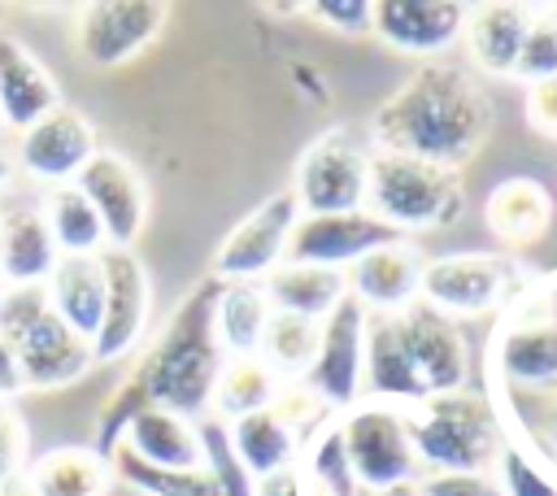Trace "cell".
Segmentation results:
<instances>
[{
    "mask_svg": "<svg viewBox=\"0 0 557 496\" xmlns=\"http://www.w3.org/2000/svg\"><path fill=\"white\" fill-rule=\"evenodd\" d=\"M496 122L483 83L457 61H418V70L374 109V152L413 157L440 170H457L479 157Z\"/></svg>",
    "mask_w": 557,
    "mask_h": 496,
    "instance_id": "6da1fadb",
    "label": "cell"
},
{
    "mask_svg": "<svg viewBox=\"0 0 557 496\" xmlns=\"http://www.w3.org/2000/svg\"><path fill=\"white\" fill-rule=\"evenodd\" d=\"M213 296H218V278L205 274L174 305V313L161 322V331L148 339V348L135 361V374H139L148 400L161 409H174L191 422H200L209 413L213 383L226 361V352L218 348V335H213Z\"/></svg>",
    "mask_w": 557,
    "mask_h": 496,
    "instance_id": "7a4b0ae2",
    "label": "cell"
},
{
    "mask_svg": "<svg viewBox=\"0 0 557 496\" xmlns=\"http://www.w3.org/2000/svg\"><path fill=\"white\" fill-rule=\"evenodd\" d=\"M405 418L422 474H483L509 439L496 400L466 387L426 396L422 405L405 409Z\"/></svg>",
    "mask_w": 557,
    "mask_h": 496,
    "instance_id": "3957f363",
    "label": "cell"
},
{
    "mask_svg": "<svg viewBox=\"0 0 557 496\" xmlns=\"http://www.w3.org/2000/svg\"><path fill=\"white\" fill-rule=\"evenodd\" d=\"M366 213H374L396 235L453 226L466 213V187H461L457 170H440V165H426L413 157L370 152Z\"/></svg>",
    "mask_w": 557,
    "mask_h": 496,
    "instance_id": "277c9868",
    "label": "cell"
},
{
    "mask_svg": "<svg viewBox=\"0 0 557 496\" xmlns=\"http://www.w3.org/2000/svg\"><path fill=\"white\" fill-rule=\"evenodd\" d=\"M492 379L509 396L557 392V305L544 296H518L492 339Z\"/></svg>",
    "mask_w": 557,
    "mask_h": 496,
    "instance_id": "5b68a950",
    "label": "cell"
},
{
    "mask_svg": "<svg viewBox=\"0 0 557 496\" xmlns=\"http://www.w3.org/2000/svg\"><path fill=\"white\" fill-rule=\"evenodd\" d=\"M339 439L361 492H396L422 479L409 444V418L400 405H352L348 413H339Z\"/></svg>",
    "mask_w": 557,
    "mask_h": 496,
    "instance_id": "8992f818",
    "label": "cell"
},
{
    "mask_svg": "<svg viewBox=\"0 0 557 496\" xmlns=\"http://www.w3.org/2000/svg\"><path fill=\"white\" fill-rule=\"evenodd\" d=\"M170 22V4L161 0H91L74 9L70 44L78 61L96 70H117L148 52Z\"/></svg>",
    "mask_w": 557,
    "mask_h": 496,
    "instance_id": "52a82bcc",
    "label": "cell"
},
{
    "mask_svg": "<svg viewBox=\"0 0 557 496\" xmlns=\"http://www.w3.org/2000/svg\"><path fill=\"white\" fill-rule=\"evenodd\" d=\"M300 222V204L292 196V187L270 191L257 209H248L213 248V265L209 274L218 283H261L265 274H274L287 261V239L292 226Z\"/></svg>",
    "mask_w": 557,
    "mask_h": 496,
    "instance_id": "ba28073f",
    "label": "cell"
},
{
    "mask_svg": "<svg viewBox=\"0 0 557 496\" xmlns=\"http://www.w3.org/2000/svg\"><path fill=\"white\" fill-rule=\"evenodd\" d=\"M100 270H104V313H100V326L91 339V361L117 365L148 335L152 278H148V265L135 257V248H104Z\"/></svg>",
    "mask_w": 557,
    "mask_h": 496,
    "instance_id": "9c48e42d",
    "label": "cell"
},
{
    "mask_svg": "<svg viewBox=\"0 0 557 496\" xmlns=\"http://www.w3.org/2000/svg\"><path fill=\"white\" fill-rule=\"evenodd\" d=\"M513 261L500 252H444L422 261L418 300L444 318H479L509 296Z\"/></svg>",
    "mask_w": 557,
    "mask_h": 496,
    "instance_id": "30bf717a",
    "label": "cell"
},
{
    "mask_svg": "<svg viewBox=\"0 0 557 496\" xmlns=\"http://www.w3.org/2000/svg\"><path fill=\"white\" fill-rule=\"evenodd\" d=\"M96 152H100L96 122L83 109L61 100L52 113H44L26 131H17L13 165H17V174H26L30 183L52 191V187H70Z\"/></svg>",
    "mask_w": 557,
    "mask_h": 496,
    "instance_id": "8fae6325",
    "label": "cell"
},
{
    "mask_svg": "<svg viewBox=\"0 0 557 496\" xmlns=\"http://www.w3.org/2000/svg\"><path fill=\"white\" fill-rule=\"evenodd\" d=\"M361 331L366 309L352 296H344L318 322V352L296 374V383L331 413H348L352 405H361Z\"/></svg>",
    "mask_w": 557,
    "mask_h": 496,
    "instance_id": "7c38bea8",
    "label": "cell"
},
{
    "mask_svg": "<svg viewBox=\"0 0 557 496\" xmlns=\"http://www.w3.org/2000/svg\"><path fill=\"white\" fill-rule=\"evenodd\" d=\"M366 178H370V152H361L348 135L326 131L300 152L292 174V196L300 213H352L366 209Z\"/></svg>",
    "mask_w": 557,
    "mask_h": 496,
    "instance_id": "4fadbf2b",
    "label": "cell"
},
{
    "mask_svg": "<svg viewBox=\"0 0 557 496\" xmlns=\"http://www.w3.org/2000/svg\"><path fill=\"white\" fill-rule=\"evenodd\" d=\"M396 322V335L413 361V374L422 383L426 396H448V392H461L466 379H470V348H466V335L453 318L435 313L431 305L422 300H409L405 309L392 313Z\"/></svg>",
    "mask_w": 557,
    "mask_h": 496,
    "instance_id": "5bb4252c",
    "label": "cell"
},
{
    "mask_svg": "<svg viewBox=\"0 0 557 496\" xmlns=\"http://www.w3.org/2000/svg\"><path fill=\"white\" fill-rule=\"evenodd\" d=\"M74 187L96 209V218L104 226V244L109 248H135V239H139V231L148 222V183H144V174L122 152L100 148L83 165Z\"/></svg>",
    "mask_w": 557,
    "mask_h": 496,
    "instance_id": "9a60e30c",
    "label": "cell"
},
{
    "mask_svg": "<svg viewBox=\"0 0 557 496\" xmlns=\"http://www.w3.org/2000/svg\"><path fill=\"white\" fill-rule=\"evenodd\" d=\"M9 348L17 357V370H22L26 392H61V387H70V383H78V379H87L96 370L91 344L78 339L52 313V305L39 309L26 326H17L9 335Z\"/></svg>",
    "mask_w": 557,
    "mask_h": 496,
    "instance_id": "2e32d148",
    "label": "cell"
},
{
    "mask_svg": "<svg viewBox=\"0 0 557 496\" xmlns=\"http://www.w3.org/2000/svg\"><path fill=\"white\" fill-rule=\"evenodd\" d=\"M466 9L470 4L461 0H379L370 13V35H379L383 48L400 57L440 61L461 44Z\"/></svg>",
    "mask_w": 557,
    "mask_h": 496,
    "instance_id": "e0dca14e",
    "label": "cell"
},
{
    "mask_svg": "<svg viewBox=\"0 0 557 496\" xmlns=\"http://www.w3.org/2000/svg\"><path fill=\"white\" fill-rule=\"evenodd\" d=\"M400 239L392 226H383L374 213L352 209V213H300L287 239V261L292 265H326V270H348L366 252Z\"/></svg>",
    "mask_w": 557,
    "mask_h": 496,
    "instance_id": "ac0fdd59",
    "label": "cell"
},
{
    "mask_svg": "<svg viewBox=\"0 0 557 496\" xmlns=\"http://www.w3.org/2000/svg\"><path fill=\"white\" fill-rule=\"evenodd\" d=\"M57 104H61L57 74L35 57V48L26 39L0 30V126L26 131Z\"/></svg>",
    "mask_w": 557,
    "mask_h": 496,
    "instance_id": "d6986e66",
    "label": "cell"
},
{
    "mask_svg": "<svg viewBox=\"0 0 557 496\" xmlns=\"http://www.w3.org/2000/svg\"><path fill=\"white\" fill-rule=\"evenodd\" d=\"M422 252L409 239H392L374 252H366L361 261H352L344 270L348 296L366 309V313H396L409 300H418V274H422Z\"/></svg>",
    "mask_w": 557,
    "mask_h": 496,
    "instance_id": "ffe728a7",
    "label": "cell"
},
{
    "mask_svg": "<svg viewBox=\"0 0 557 496\" xmlns=\"http://www.w3.org/2000/svg\"><path fill=\"white\" fill-rule=\"evenodd\" d=\"M361 396H370L374 405H400L413 409L426 400L413 361L396 335L392 313H366V331H361Z\"/></svg>",
    "mask_w": 557,
    "mask_h": 496,
    "instance_id": "44dd1931",
    "label": "cell"
},
{
    "mask_svg": "<svg viewBox=\"0 0 557 496\" xmlns=\"http://www.w3.org/2000/svg\"><path fill=\"white\" fill-rule=\"evenodd\" d=\"M61 252L48 235L39 204H4L0 209V287H44L57 270Z\"/></svg>",
    "mask_w": 557,
    "mask_h": 496,
    "instance_id": "7402d4cb",
    "label": "cell"
},
{
    "mask_svg": "<svg viewBox=\"0 0 557 496\" xmlns=\"http://www.w3.org/2000/svg\"><path fill=\"white\" fill-rule=\"evenodd\" d=\"M531 4H513V0H492V4H470L466 9V30L461 44L470 52V61L492 74V78H513L522 39L531 30Z\"/></svg>",
    "mask_w": 557,
    "mask_h": 496,
    "instance_id": "603a6c76",
    "label": "cell"
},
{
    "mask_svg": "<svg viewBox=\"0 0 557 496\" xmlns=\"http://www.w3.org/2000/svg\"><path fill=\"white\" fill-rule=\"evenodd\" d=\"M113 483L109 457H100L91 444H57L22 470L26 496H109Z\"/></svg>",
    "mask_w": 557,
    "mask_h": 496,
    "instance_id": "cb8c5ba5",
    "label": "cell"
},
{
    "mask_svg": "<svg viewBox=\"0 0 557 496\" xmlns=\"http://www.w3.org/2000/svg\"><path fill=\"white\" fill-rule=\"evenodd\" d=\"M122 448L131 457H139L152 470H200L205 452H200V431L191 418L148 405L122 435Z\"/></svg>",
    "mask_w": 557,
    "mask_h": 496,
    "instance_id": "d4e9b609",
    "label": "cell"
},
{
    "mask_svg": "<svg viewBox=\"0 0 557 496\" xmlns=\"http://www.w3.org/2000/svg\"><path fill=\"white\" fill-rule=\"evenodd\" d=\"M52 313L78 335V339H96L100 313H104V270L100 257H61L57 270L44 283Z\"/></svg>",
    "mask_w": 557,
    "mask_h": 496,
    "instance_id": "484cf974",
    "label": "cell"
},
{
    "mask_svg": "<svg viewBox=\"0 0 557 496\" xmlns=\"http://www.w3.org/2000/svg\"><path fill=\"white\" fill-rule=\"evenodd\" d=\"M226 439H231L239 466L252 474V483L265 479V474L292 470V466L300 461V435L287 426V418H283L274 405L226 422Z\"/></svg>",
    "mask_w": 557,
    "mask_h": 496,
    "instance_id": "4316f807",
    "label": "cell"
},
{
    "mask_svg": "<svg viewBox=\"0 0 557 496\" xmlns=\"http://www.w3.org/2000/svg\"><path fill=\"white\" fill-rule=\"evenodd\" d=\"M483 218L496 231V239H505V244H535V239H544V231L553 222V196H548V187L540 178L513 174V178H500L487 191Z\"/></svg>",
    "mask_w": 557,
    "mask_h": 496,
    "instance_id": "83f0119b",
    "label": "cell"
},
{
    "mask_svg": "<svg viewBox=\"0 0 557 496\" xmlns=\"http://www.w3.org/2000/svg\"><path fill=\"white\" fill-rule=\"evenodd\" d=\"M261 287H265L270 309H278V313H296V318H309V322H322V318L348 296L344 270H326V265H292V261H283L274 274H265Z\"/></svg>",
    "mask_w": 557,
    "mask_h": 496,
    "instance_id": "f1b7e54d",
    "label": "cell"
},
{
    "mask_svg": "<svg viewBox=\"0 0 557 496\" xmlns=\"http://www.w3.org/2000/svg\"><path fill=\"white\" fill-rule=\"evenodd\" d=\"M270 300L261 283H218L213 296V335L226 357H257L261 331L270 322Z\"/></svg>",
    "mask_w": 557,
    "mask_h": 496,
    "instance_id": "f546056e",
    "label": "cell"
},
{
    "mask_svg": "<svg viewBox=\"0 0 557 496\" xmlns=\"http://www.w3.org/2000/svg\"><path fill=\"white\" fill-rule=\"evenodd\" d=\"M278 387H283V379L261 357H226L222 361V374L213 383L209 413L222 418V422H235L244 413H257V409L274 405Z\"/></svg>",
    "mask_w": 557,
    "mask_h": 496,
    "instance_id": "4dcf8cb0",
    "label": "cell"
},
{
    "mask_svg": "<svg viewBox=\"0 0 557 496\" xmlns=\"http://www.w3.org/2000/svg\"><path fill=\"white\" fill-rule=\"evenodd\" d=\"M39 209H44L48 235H52V244H57L61 257H100L109 248L96 209L87 204V196L74 183L70 187H52Z\"/></svg>",
    "mask_w": 557,
    "mask_h": 496,
    "instance_id": "1f68e13d",
    "label": "cell"
},
{
    "mask_svg": "<svg viewBox=\"0 0 557 496\" xmlns=\"http://www.w3.org/2000/svg\"><path fill=\"white\" fill-rule=\"evenodd\" d=\"M309 496H357V479H352V466H348V452H344V439H339V418L326 422L318 435H309L300 444V461H296Z\"/></svg>",
    "mask_w": 557,
    "mask_h": 496,
    "instance_id": "d6a6232c",
    "label": "cell"
},
{
    "mask_svg": "<svg viewBox=\"0 0 557 496\" xmlns=\"http://www.w3.org/2000/svg\"><path fill=\"white\" fill-rule=\"evenodd\" d=\"M318 352V322L309 318H296V313H270L265 331H261V344H257V357L278 374V379H296Z\"/></svg>",
    "mask_w": 557,
    "mask_h": 496,
    "instance_id": "836d02e7",
    "label": "cell"
},
{
    "mask_svg": "<svg viewBox=\"0 0 557 496\" xmlns=\"http://www.w3.org/2000/svg\"><path fill=\"white\" fill-rule=\"evenodd\" d=\"M109 466H113V479H122L139 496H222L218 479L205 466L200 470H152L139 457H131L126 448H117L109 457Z\"/></svg>",
    "mask_w": 557,
    "mask_h": 496,
    "instance_id": "e575fe53",
    "label": "cell"
},
{
    "mask_svg": "<svg viewBox=\"0 0 557 496\" xmlns=\"http://www.w3.org/2000/svg\"><path fill=\"white\" fill-rule=\"evenodd\" d=\"M496 470V492L500 496H557V474L548 461L535 457L531 444H518V439H505V448L496 452L492 461Z\"/></svg>",
    "mask_w": 557,
    "mask_h": 496,
    "instance_id": "d590c367",
    "label": "cell"
},
{
    "mask_svg": "<svg viewBox=\"0 0 557 496\" xmlns=\"http://www.w3.org/2000/svg\"><path fill=\"white\" fill-rule=\"evenodd\" d=\"M152 400H148V392H144V383H139V374L131 370L109 396H104V405H100V413H96V435H91V448L100 452V457H113L117 448H122V435H126V426L148 409Z\"/></svg>",
    "mask_w": 557,
    "mask_h": 496,
    "instance_id": "8d00e7d4",
    "label": "cell"
},
{
    "mask_svg": "<svg viewBox=\"0 0 557 496\" xmlns=\"http://www.w3.org/2000/svg\"><path fill=\"white\" fill-rule=\"evenodd\" d=\"M196 431H200L205 470L218 479L222 496H252V474L239 466V457H235V448H231V439H226V422L213 418V413H205V418L196 422Z\"/></svg>",
    "mask_w": 557,
    "mask_h": 496,
    "instance_id": "74e56055",
    "label": "cell"
},
{
    "mask_svg": "<svg viewBox=\"0 0 557 496\" xmlns=\"http://www.w3.org/2000/svg\"><path fill=\"white\" fill-rule=\"evenodd\" d=\"M557 78V9H535L531 13V30L522 39L518 65H513V83H544Z\"/></svg>",
    "mask_w": 557,
    "mask_h": 496,
    "instance_id": "f35d334b",
    "label": "cell"
},
{
    "mask_svg": "<svg viewBox=\"0 0 557 496\" xmlns=\"http://www.w3.org/2000/svg\"><path fill=\"white\" fill-rule=\"evenodd\" d=\"M26 448H30V435H26V418L17 405L0 400V492L13 487L26 470Z\"/></svg>",
    "mask_w": 557,
    "mask_h": 496,
    "instance_id": "ab89813d",
    "label": "cell"
},
{
    "mask_svg": "<svg viewBox=\"0 0 557 496\" xmlns=\"http://www.w3.org/2000/svg\"><path fill=\"white\" fill-rule=\"evenodd\" d=\"M305 13L318 17L322 26H331L335 35L357 39V35H370V13H374V4H370V0H313V4H305Z\"/></svg>",
    "mask_w": 557,
    "mask_h": 496,
    "instance_id": "60d3db41",
    "label": "cell"
},
{
    "mask_svg": "<svg viewBox=\"0 0 557 496\" xmlns=\"http://www.w3.org/2000/svg\"><path fill=\"white\" fill-rule=\"evenodd\" d=\"M418 496H500L492 474H422Z\"/></svg>",
    "mask_w": 557,
    "mask_h": 496,
    "instance_id": "b9f144b4",
    "label": "cell"
},
{
    "mask_svg": "<svg viewBox=\"0 0 557 496\" xmlns=\"http://www.w3.org/2000/svg\"><path fill=\"white\" fill-rule=\"evenodd\" d=\"M522 109H527V122H531L544 139H557V78L531 83Z\"/></svg>",
    "mask_w": 557,
    "mask_h": 496,
    "instance_id": "7bdbcfd3",
    "label": "cell"
},
{
    "mask_svg": "<svg viewBox=\"0 0 557 496\" xmlns=\"http://www.w3.org/2000/svg\"><path fill=\"white\" fill-rule=\"evenodd\" d=\"M252 496H309V487H305L300 470L292 466V470H278V474L257 479V483H252Z\"/></svg>",
    "mask_w": 557,
    "mask_h": 496,
    "instance_id": "ee69618b",
    "label": "cell"
},
{
    "mask_svg": "<svg viewBox=\"0 0 557 496\" xmlns=\"http://www.w3.org/2000/svg\"><path fill=\"white\" fill-rule=\"evenodd\" d=\"M26 392V383H22V370H17V357H13V348H9V339L0 335V400H9V405H17V396Z\"/></svg>",
    "mask_w": 557,
    "mask_h": 496,
    "instance_id": "f6af8a7d",
    "label": "cell"
},
{
    "mask_svg": "<svg viewBox=\"0 0 557 496\" xmlns=\"http://www.w3.org/2000/svg\"><path fill=\"white\" fill-rule=\"evenodd\" d=\"M544 435L553 439V452H557V392L548 396V409H544ZM553 452H548V466H553Z\"/></svg>",
    "mask_w": 557,
    "mask_h": 496,
    "instance_id": "bcb514c9",
    "label": "cell"
},
{
    "mask_svg": "<svg viewBox=\"0 0 557 496\" xmlns=\"http://www.w3.org/2000/svg\"><path fill=\"white\" fill-rule=\"evenodd\" d=\"M13 174H17V165H13V152H9L4 144H0V191H4L9 183H13Z\"/></svg>",
    "mask_w": 557,
    "mask_h": 496,
    "instance_id": "7dc6e473",
    "label": "cell"
},
{
    "mask_svg": "<svg viewBox=\"0 0 557 496\" xmlns=\"http://www.w3.org/2000/svg\"><path fill=\"white\" fill-rule=\"evenodd\" d=\"M357 496H418V487H396V492H357Z\"/></svg>",
    "mask_w": 557,
    "mask_h": 496,
    "instance_id": "c3c4849f",
    "label": "cell"
},
{
    "mask_svg": "<svg viewBox=\"0 0 557 496\" xmlns=\"http://www.w3.org/2000/svg\"><path fill=\"white\" fill-rule=\"evenodd\" d=\"M0 496H26V492H22V479H17V483H13V487H4V492H0Z\"/></svg>",
    "mask_w": 557,
    "mask_h": 496,
    "instance_id": "681fc988",
    "label": "cell"
},
{
    "mask_svg": "<svg viewBox=\"0 0 557 496\" xmlns=\"http://www.w3.org/2000/svg\"><path fill=\"white\" fill-rule=\"evenodd\" d=\"M553 474H557V452H553Z\"/></svg>",
    "mask_w": 557,
    "mask_h": 496,
    "instance_id": "f907efd6",
    "label": "cell"
},
{
    "mask_svg": "<svg viewBox=\"0 0 557 496\" xmlns=\"http://www.w3.org/2000/svg\"><path fill=\"white\" fill-rule=\"evenodd\" d=\"M0 131H4V126H0Z\"/></svg>",
    "mask_w": 557,
    "mask_h": 496,
    "instance_id": "816d5d0a",
    "label": "cell"
}]
</instances>
